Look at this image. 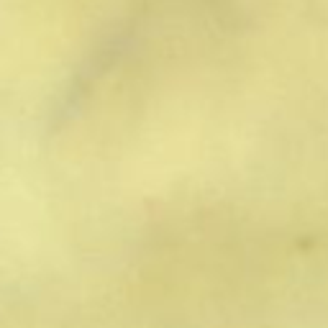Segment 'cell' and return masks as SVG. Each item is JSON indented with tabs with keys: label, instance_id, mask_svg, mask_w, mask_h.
Here are the masks:
<instances>
[{
	"label": "cell",
	"instance_id": "6da1fadb",
	"mask_svg": "<svg viewBox=\"0 0 328 328\" xmlns=\"http://www.w3.org/2000/svg\"><path fill=\"white\" fill-rule=\"evenodd\" d=\"M167 295H169V285H167ZM164 303H167V297H164ZM162 328H164V315H162Z\"/></svg>",
	"mask_w": 328,
	"mask_h": 328
}]
</instances>
